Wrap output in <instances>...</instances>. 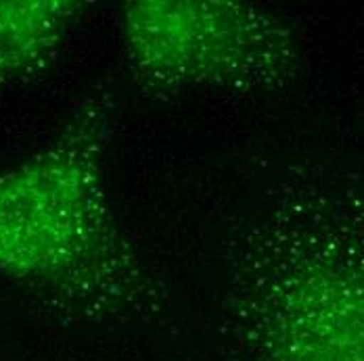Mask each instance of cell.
Returning a JSON list of instances; mask_svg holds the SVG:
<instances>
[{"instance_id": "cell-2", "label": "cell", "mask_w": 364, "mask_h": 361, "mask_svg": "<svg viewBox=\"0 0 364 361\" xmlns=\"http://www.w3.org/2000/svg\"><path fill=\"white\" fill-rule=\"evenodd\" d=\"M115 113V90L99 86L50 145L0 172V276L77 322L157 313L166 301L111 207Z\"/></svg>"}, {"instance_id": "cell-1", "label": "cell", "mask_w": 364, "mask_h": 361, "mask_svg": "<svg viewBox=\"0 0 364 361\" xmlns=\"http://www.w3.org/2000/svg\"><path fill=\"white\" fill-rule=\"evenodd\" d=\"M252 159L212 234L230 340L243 361H364V167Z\"/></svg>"}, {"instance_id": "cell-3", "label": "cell", "mask_w": 364, "mask_h": 361, "mask_svg": "<svg viewBox=\"0 0 364 361\" xmlns=\"http://www.w3.org/2000/svg\"><path fill=\"white\" fill-rule=\"evenodd\" d=\"M119 32L132 79L149 96L281 90L304 67L295 26L237 0H130Z\"/></svg>"}, {"instance_id": "cell-4", "label": "cell", "mask_w": 364, "mask_h": 361, "mask_svg": "<svg viewBox=\"0 0 364 361\" xmlns=\"http://www.w3.org/2000/svg\"><path fill=\"white\" fill-rule=\"evenodd\" d=\"M88 6L80 0H0V82H30L48 72Z\"/></svg>"}]
</instances>
